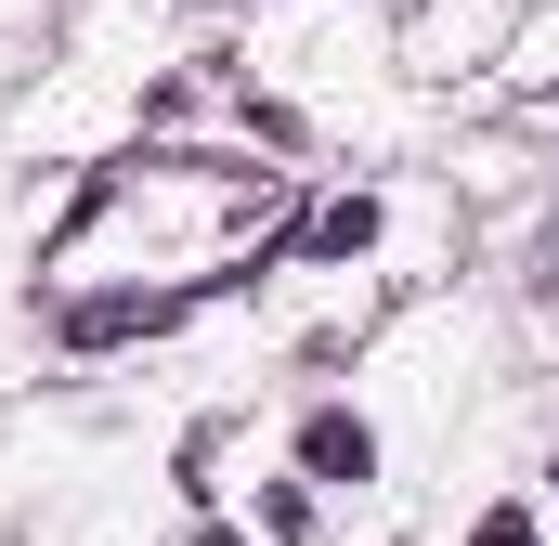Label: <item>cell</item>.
Instances as JSON below:
<instances>
[{"label": "cell", "mask_w": 559, "mask_h": 546, "mask_svg": "<svg viewBox=\"0 0 559 546\" xmlns=\"http://www.w3.org/2000/svg\"><path fill=\"white\" fill-rule=\"evenodd\" d=\"M299 455H312V482H365V468H378V429H365V416H312Z\"/></svg>", "instance_id": "cell-1"}, {"label": "cell", "mask_w": 559, "mask_h": 546, "mask_svg": "<svg viewBox=\"0 0 559 546\" xmlns=\"http://www.w3.org/2000/svg\"><path fill=\"white\" fill-rule=\"evenodd\" d=\"M365 235H378V195H338V209H325V222H312V248H325V261H352V248H365Z\"/></svg>", "instance_id": "cell-2"}, {"label": "cell", "mask_w": 559, "mask_h": 546, "mask_svg": "<svg viewBox=\"0 0 559 546\" xmlns=\"http://www.w3.org/2000/svg\"><path fill=\"white\" fill-rule=\"evenodd\" d=\"M468 546H534V508H495V521H481Z\"/></svg>", "instance_id": "cell-3"}]
</instances>
